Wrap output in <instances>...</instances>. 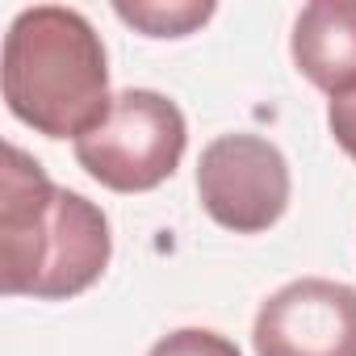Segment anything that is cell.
I'll return each instance as SVG.
<instances>
[{"instance_id": "cell-3", "label": "cell", "mask_w": 356, "mask_h": 356, "mask_svg": "<svg viewBox=\"0 0 356 356\" xmlns=\"http://www.w3.org/2000/svg\"><path fill=\"white\" fill-rule=\"evenodd\" d=\"M189 126L181 105L155 88H126L113 97L101 126L76 138V159L113 193H151L181 168Z\"/></svg>"}, {"instance_id": "cell-8", "label": "cell", "mask_w": 356, "mask_h": 356, "mask_svg": "<svg viewBox=\"0 0 356 356\" xmlns=\"http://www.w3.org/2000/svg\"><path fill=\"white\" fill-rule=\"evenodd\" d=\"M147 356H243L235 348V339L218 335V331H206V327H181L163 335Z\"/></svg>"}, {"instance_id": "cell-7", "label": "cell", "mask_w": 356, "mask_h": 356, "mask_svg": "<svg viewBox=\"0 0 356 356\" xmlns=\"http://www.w3.org/2000/svg\"><path fill=\"white\" fill-rule=\"evenodd\" d=\"M113 13L126 26L143 30L147 38H185L214 17V5L210 0H202V5L197 0H176V5H113Z\"/></svg>"}, {"instance_id": "cell-1", "label": "cell", "mask_w": 356, "mask_h": 356, "mask_svg": "<svg viewBox=\"0 0 356 356\" xmlns=\"http://www.w3.org/2000/svg\"><path fill=\"white\" fill-rule=\"evenodd\" d=\"M113 256L109 218L76 189H59L47 168L5 143L0 172V289L5 298L63 302L101 281Z\"/></svg>"}, {"instance_id": "cell-6", "label": "cell", "mask_w": 356, "mask_h": 356, "mask_svg": "<svg viewBox=\"0 0 356 356\" xmlns=\"http://www.w3.org/2000/svg\"><path fill=\"white\" fill-rule=\"evenodd\" d=\"M298 72L327 97L356 88V0H314L293 22L289 38Z\"/></svg>"}, {"instance_id": "cell-5", "label": "cell", "mask_w": 356, "mask_h": 356, "mask_svg": "<svg viewBox=\"0 0 356 356\" xmlns=\"http://www.w3.org/2000/svg\"><path fill=\"white\" fill-rule=\"evenodd\" d=\"M256 356H356V289L302 277L260 302Z\"/></svg>"}, {"instance_id": "cell-4", "label": "cell", "mask_w": 356, "mask_h": 356, "mask_svg": "<svg viewBox=\"0 0 356 356\" xmlns=\"http://www.w3.org/2000/svg\"><path fill=\"white\" fill-rule=\"evenodd\" d=\"M197 197L218 227L260 235L289 210V163L260 134H218L197 163Z\"/></svg>"}, {"instance_id": "cell-9", "label": "cell", "mask_w": 356, "mask_h": 356, "mask_svg": "<svg viewBox=\"0 0 356 356\" xmlns=\"http://www.w3.org/2000/svg\"><path fill=\"white\" fill-rule=\"evenodd\" d=\"M327 126H331L335 143L356 159V88L343 92V97H331V105H327Z\"/></svg>"}, {"instance_id": "cell-2", "label": "cell", "mask_w": 356, "mask_h": 356, "mask_svg": "<svg viewBox=\"0 0 356 356\" xmlns=\"http://www.w3.org/2000/svg\"><path fill=\"white\" fill-rule=\"evenodd\" d=\"M5 101L17 122L47 138H84L109 113L105 42L80 9H22L5 34Z\"/></svg>"}]
</instances>
